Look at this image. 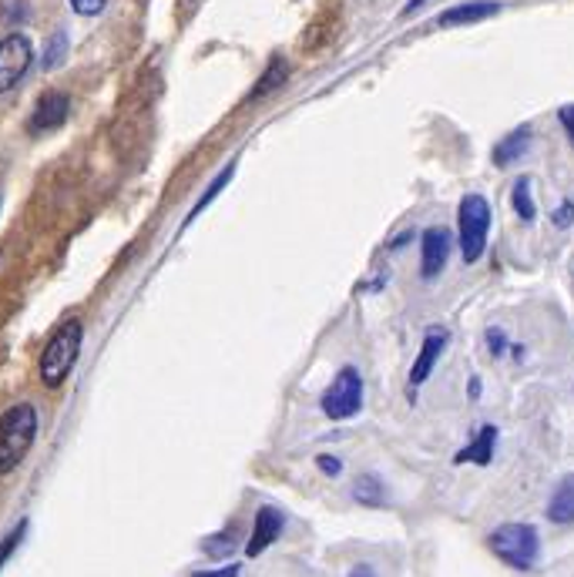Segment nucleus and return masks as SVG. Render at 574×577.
Segmentation results:
<instances>
[{
  "label": "nucleus",
  "instance_id": "nucleus-13",
  "mask_svg": "<svg viewBox=\"0 0 574 577\" xmlns=\"http://www.w3.org/2000/svg\"><path fill=\"white\" fill-rule=\"evenodd\" d=\"M547 521H554V524H574V473L564 476L561 484H557V491L551 494Z\"/></svg>",
  "mask_w": 574,
  "mask_h": 577
},
{
  "label": "nucleus",
  "instance_id": "nucleus-20",
  "mask_svg": "<svg viewBox=\"0 0 574 577\" xmlns=\"http://www.w3.org/2000/svg\"><path fill=\"white\" fill-rule=\"evenodd\" d=\"M24 531H28V524L21 521V524H18V527H14V531H11V534L4 537V541H0V567L8 564V557L14 554V547H18V544L24 541Z\"/></svg>",
  "mask_w": 574,
  "mask_h": 577
},
{
  "label": "nucleus",
  "instance_id": "nucleus-27",
  "mask_svg": "<svg viewBox=\"0 0 574 577\" xmlns=\"http://www.w3.org/2000/svg\"><path fill=\"white\" fill-rule=\"evenodd\" d=\"M488 339H491V353H494V356H501V353H504V336H501V329H491V333H488Z\"/></svg>",
  "mask_w": 574,
  "mask_h": 577
},
{
  "label": "nucleus",
  "instance_id": "nucleus-1",
  "mask_svg": "<svg viewBox=\"0 0 574 577\" xmlns=\"http://www.w3.org/2000/svg\"><path fill=\"white\" fill-rule=\"evenodd\" d=\"M34 437H38V413L31 403H18L0 417V473H11L28 457Z\"/></svg>",
  "mask_w": 574,
  "mask_h": 577
},
{
  "label": "nucleus",
  "instance_id": "nucleus-28",
  "mask_svg": "<svg viewBox=\"0 0 574 577\" xmlns=\"http://www.w3.org/2000/svg\"><path fill=\"white\" fill-rule=\"evenodd\" d=\"M349 577H376V574H373V567H369V564H356V567L349 570Z\"/></svg>",
  "mask_w": 574,
  "mask_h": 577
},
{
  "label": "nucleus",
  "instance_id": "nucleus-6",
  "mask_svg": "<svg viewBox=\"0 0 574 577\" xmlns=\"http://www.w3.org/2000/svg\"><path fill=\"white\" fill-rule=\"evenodd\" d=\"M34 61V48L24 34H8L0 41V94L11 91L31 67Z\"/></svg>",
  "mask_w": 574,
  "mask_h": 577
},
{
  "label": "nucleus",
  "instance_id": "nucleus-26",
  "mask_svg": "<svg viewBox=\"0 0 574 577\" xmlns=\"http://www.w3.org/2000/svg\"><path fill=\"white\" fill-rule=\"evenodd\" d=\"M561 125L567 128V135H571V141H574V105H567V108H561Z\"/></svg>",
  "mask_w": 574,
  "mask_h": 577
},
{
  "label": "nucleus",
  "instance_id": "nucleus-22",
  "mask_svg": "<svg viewBox=\"0 0 574 577\" xmlns=\"http://www.w3.org/2000/svg\"><path fill=\"white\" fill-rule=\"evenodd\" d=\"M61 54H64V38H61V34H58V38H54V41H51V51H48V54H44V67H54V64H58V57H61Z\"/></svg>",
  "mask_w": 574,
  "mask_h": 577
},
{
  "label": "nucleus",
  "instance_id": "nucleus-19",
  "mask_svg": "<svg viewBox=\"0 0 574 577\" xmlns=\"http://www.w3.org/2000/svg\"><path fill=\"white\" fill-rule=\"evenodd\" d=\"M282 81H285V64H282V61L275 57V61H272V67L265 71V77H262V81L255 84V91L249 94V98L255 102V98H259V94H269V91H275V87H279Z\"/></svg>",
  "mask_w": 574,
  "mask_h": 577
},
{
  "label": "nucleus",
  "instance_id": "nucleus-23",
  "mask_svg": "<svg viewBox=\"0 0 574 577\" xmlns=\"http://www.w3.org/2000/svg\"><path fill=\"white\" fill-rule=\"evenodd\" d=\"M316 466H320L323 473H330V476L343 473V463H340L336 457H316Z\"/></svg>",
  "mask_w": 574,
  "mask_h": 577
},
{
  "label": "nucleus",
  "instance_id": "nucleus-8",
  "mask_svg": "<svg viewBox=\"0 0 574 577\" xmlns=\"http://www.w3.org/2000/svg\"><path fill=\"white\" fill-rule=\"evenodd\" d=\"M67 112H71L67 94H61V91H48L44 98L38 102L34 115H31V132L41 135V132H54V128H61L64 118H67Z\"/></svg>",
  "mask_w": 574,
  "mask_h": 577
},
{
  "label": "nucleus",
  "instance_id": "nucleus-9",
  "mask_svg": "<svg viewBox=\"0 0 574 577\" xmlns=\"http://www.w3.org/2000/svg\"><path fill=\"white\" fill-rule=\"evenodd\" d=\"M282 527H285V517H282L275 507H259L255 524H252V537H249V544H246V554H249V557H259L265 547L275 544V537L282 534Z\"/></svg>",
  "mask_w": 574,
  "mask_h": 577
},
{
  "label": "nucleus",
  "instance_id": "nucleus-17",
  "mask_svg": "<svg viewBox=\"0 0 574 577\" xmlns=\"http://www.w3.org/2000/svg\"><path fill=\"white\" fill-rule=\"evenodd\" d=\"M232 175H236V161H229V165L222 168V175H219V178H216V181H212V185L206 188V196H202V199L196 202V209H191L188 222H191V219H199V216H202V212H206V209H209V206L216 202V196H219V191H222V188L229 185V178H232Z\"/></svg>",
  "mask_w": 574,
  "mask_h": 577
},
{
  "label": "nucleus",
  "instance_id": "nucleus-25",
  "mask_svg": "<svg viewBox=\"0 0 574 577\" xmlns=\"http://www.w3.org/2000/svg\"><path fill=\"white\" fill-rule=\"evenodd\" d=\"M571 222H574V206H571V202H564V206H561V212H554V225H561V229H564V225H571Z\"/></svg>",
  "mask_w": 574,
  "mask_h": 577
},
{
  "label": "nucleus",
  "instance_id": "nucleus-16",
  "mask_svg": "<svg viewBox=\"0 0 574 577\" xmlns=\"http://www.w3.org/2000/svg\"><path fill=\"white\" fill-rule=\"evenodd\" d=\"M511 202H514V212H518L524 222H534L538 209H534V199H531V178H518V181H514Z\"/></svg>",
  "mask_w": 574,
  "mask_h": 577
},
{
  "label": "nucleus",
  "instance_id": "nucleus-30",
  "mask_svg": "<svg viewBox=\"0 0 574 577\" xmlns=\"http://www.w3.org/2000/svg\"><path fill=\"white\" fill-rule=\"evenodd\" d=\"M420 4H424V0H410V8H407V14H410V11H417Z\"/></svg>",
  "mask_w": 574,
  "mask_h": 577
},
{
  "label": "nucleus",
  "instance_id": "nucleus-15",
  "mask_svg": "<svg viewBox=\"0 0 574 577\" xmlns=\"http://www.w3.org/2000/svg\"><path fill=\"white\" fill-rule=\"evenodd\" d=\"M353 497H356L359 504H366V507H379L383 501H387V491H383L379 476L363 473V476L356 480V484H353Z\"/></svg>",
  "mask_w": 574,
  "mask_h": 577
},
{
  "label": "nucleus",
  "instance_id": "nucleus-10",
  "mask_svg": "<svg viewBox=\"0 0 574 577\" xmlns=\"http://www.w3.org/2000/svg\"><path fill=\"white\" fill-rule=\"evenodd\" d=\"M443 349H447V333L443 329H430L424 336V346H420L417 363L410 369V382H414V387H417V382H424V379H430V373H434L437 359L443 356Z\"/></svg>",
  "mask_w": 574,
  "mask_h": 577
},
{
  "label": "nucleus",
  "instance_id": "nucleus-14",
  "mask_svg": "<svg viewBox=\"0 0 574 577\" xmlns=\"http://www.w3.org/2000/svg\"><path fill=\"white\" fill-rule=\"evenodd\" d=\"M528 145H531V132H528V128H518L514 135H508V138L494 148V161L504 168V165L518 161V158L528 151Z\"/></svg>",
  "mask_w": 574,
  "mask_h": 577
},
{
  "label": "nucleus",
  "instance_id": "nucleus-7",
  "mask_svg": "<svg viewBox=\"0 0 574 577\" xmlns=\"http://www.w3.org/2000/svg\"><path fill=\"white\" fill-rule=\"evenodd\" d=\"M450 259V232L447 229H427L424 239H420V275L424 279H434L443 272Z\"/></svg>",
  "mask_w": 574,
  "mask_h": 577
},
{
  "label": "nucleus",
  "instance_id": "nucleus-21",
  "mask_svg": "<svg viewBox=\"0 0 574 577\" xmlns=\"http://www.w3.org/2000/svg\"><path fill=\"white\" fill-rule=\"evenodd\" d=\"M71 8L77 14H102L105 11V0H71Z\"/></svg>",
  "mask_w": 574,
  "mask_h": 577
},
{
  "label": "nucleus",
  "instance_id": "nucleus-5",
  "mask_svg": "<svg viewBox=\"0 0 574 577\" xmlns=\"http://www.w3.org/2000/svg\"><path fill=\"white\" fill-rule=\"evenodd\" d=\"M363 407V379L356 366H343L336 379L330 382V390L323 394V413L330 420H349Z\"/></svg>",
  "mask_w": 574,
  "mask_h": 577
},
{
  "label": "nucleus",
  "instance_id": "nucleus-24",
  "mask_svg": "<svg viewBox=\"0 0 574 577\" xmlns=\"http://www.w3.org/2000/svg\"><path fill=\"white\" fill-rule=\"evenodd\" d=\"M191 577H239V564H229V567H219V570H199Z\"/></svg>",
  "mask_w": 574,
  "mask_h": 577
},
{
  "label": "nucleus",
  "instance_id": "nucleus-18",
  "mask_svg": "<svg viewBox=\"0 0 574 577\" xmlns=\"http://www.w3.org/2000/svg\"><path fill=\"white\" fill-rule=\"evenodd\" d=\"M202 550H206L209 557H229V554L236 550V531H222V534H216V537H206V541H202Z\"/></svg>",
  "mask_w": 574,
  "mask_h": 577
},
{
  "label": "nucleus",
  "instance_id": "nucleus-12",
  "mask_svg": "<svg viewBox=\"0 0 574 577\" xmlns=\"http://www.w3.org/2000/svg\"><path fill=\"white\" fill-rule=\"evenodd\" d=\"M501 8L491 4V0H477V4H460V8H450L440 14V28H457V24H477V21H484V18H494Z\"/></svg>",
  "mask_w": 574,
  "mask_h": 577
},
{
  "label": "nucleus",
  "instance_id": "nucleus-3",
  "mask_svg": "<svg viewBox=\"0 0 574 577\" xmlns=\"http://www.w3.org/2000/svg\"><path fill=\"white\" fill-rule=\"evenodd\" d=\"M77 353H81V323L67 319L41 353V379L48 387H61L77 363Z\"/></svg>",
  "mask_w": 574,
  "mask_h": 577
},
{
  "label": "nucleus",
  "instance_id": "nucleus-29",
  "mask_svg": "<svg viewBox=\"0 0 574 577\" xmlns=\"http://www.w3.org/2000/svg\"><path fill=\"white\" fill-rule=\"evenodd\" d=\"M477 394H481V382L470 379V400H477Z\"/></svg>",
  "mask_w": 574,
  "mask_h": 577
},
{
  "label": "nucleus",
  "instance_id": "nucleus-4",
  "mask_svg": "<svg viewBox=\"0 0 574 577\" xmlns=\"http://www.w3.org/2000/svg\"><path fill=\"white\" fill-rule=\"evenodd\" d=\"M491 550L518 567V570H531L538 564V554H541V541H538V531L531 524H501L491 537H488Z\"/></svg>",
  "mask_w": 574,
  "mask_h": 577
},
{
  "label": "nucleus",
  "instance_id": "nucleus-11",
  "mask_svg": "<svg viewBox=\"0 0 574 577\" xmlns=\"http://www.w3.org/2000/svg\"><path fill=\"white\" fill-rule=\"evenodd\" d=\"M494 443H498V427H484L477 433L453 460L457 463H477V466H488L494 460Z\"/></svg>",
  "mask_w": 574,
  "mask_h": 577
},
{
  "label": "nucleus",
  "instance_id": "nucleus-2",
  "mask_svg": "<svg viewBox=\"0 0 574 577\" xmlns=\"http://www.w3.org/2000/svg\"><path fill=\"white\" fill-rule=\"evenodd\" d=\"M457 225H460V255L463 262H477L488 249V232H491V206L484 196H463L457 209Z\"/></svg>",
  "mask_w": 574,
  "mask_h": 577
}]
</instances>
